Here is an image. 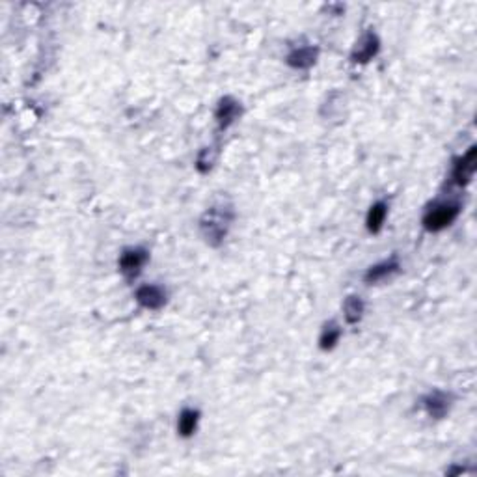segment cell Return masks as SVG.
<instances>
[{"label":"cell","mask_w":477,"mask_h":477,"mask_svg":"<svg viewBox=\"0 0 477 477\" xmlns=\"http://www.w3.org/2000/svg\"><path fill=\"white\" fill-rule=\"evenodd\" d=\"M233 220V211L229 207H211L204 215L199 226L204 232V237L211 245H220L227 235L229 224Z\"/></svg>","instance_id":"6da1fadb"},{"label":"cell","mask_w":477,"mask_h":477,"mask_svg":"<svg viewBox=\"0 0 477 477\" xmlns=\"http://www.w3.org/2000/svg\"><path fill=\"white\" fill-rule=\"evenodd\" d=\"M457 216H459V205L449 204V202H437L425 211L423 226L429 232H440L449 224H453Z\"/></svg>","instance_id":"7a4b0ae2"},{"label":"cell","mask_w":477,"mask_h":477,"mask_svg":"<svg viewBox=\"0 0 477 477\" xmlns=\"http://www.w3.org/2000/svg\"><path fill=\"white\" fill-rule=\"evenodd\" d=\"M149 254L146 248H127L119 256V271L129 280L137 278L144 265L148 263Z\"/></svg>","instance_id":"3957f363"},{"label":"cell","mask_w":477,"mask_h":477,"mask_svg":"<svg viewBox=\"0 0 477 477\" xmlns=\"http://www.w3.org/2000/svg\"><path fill=\"white\" fill-rule=\"evenodd\" d=\"M476 166H477V148L471 146L468 151H466L462 157H460L457 162H455L453 168V181L460 187H464L468 183L471 181V177L476 174Z\"/></svg>","instance_id":"277c9868"},{"label":"cell","mask_w":477,"mask_h":477,"mask_svg":"<svg viewBox=\"0 0 477 477\" xmlns=\"http://www.w3.org/2000/svg\"><path fill=\"white\" fill-rule=\"evenodd\" d=\"M241 112H243V108H241V103L235 97H222L215 112L216 123L220 127V131H226L227 127L233 126L238 119V116H241Z\"/></svg>","instance_id":"5b68a950"},{"label":"cell","mask_w":477,"mask_h":477,"mask_svg":"<svg viewBox=\"0 0 477 477\" xmlns=\"http://www.w3.org/2000/svg\"><path fill=\"white\" fill-rule=\"evenodd\" d=\"M381 49V41L377 38L375 32H365L360 40L356 41V45L352 49V62L365 63L370 62L371 58L377 56V52Z\"/></svg>","instance_id":"8992f818"},{"label":"cell","mask_w":477,"mask_h":477,"mask_svg":"<svg viewBox=\"0 0 477 477\" xmlns=\"http://www.w3.org/2000/svg\"><path fill=\"white\" fill-rule=\"evenodd\" d=\"M421 403H423V409H425V412L431 418L442 420L444 416L449 412V409H451V395L442 392V390H434L429 395H425Z\"/></svg>","instance_id":"52a82bcc"},{"label":"cell","mask_w":477,"mask_h":477,"mask_svg":"<svg viewBox=\"0 0 477 477\" xmlns=\"http://www.w3.org/2000/svg\"><path fill=\"white\" fill-rule=\"evenodd\" d=\"M137 301L148 310H160L166 304V291L160 285H142L137 291Z\"/></svg>","instance_id":"ba28073f"},{"label":"cell","mask_w":477,"mask_h":477,"mask_svg":"<svg viewBox=\"0 0 477 477\" xmlns=\"http://www.w3.org/2000/svg\"><path fill=\"white\" fill-rule=\"evenodd\" d=\"M317 47H296V49H293V51L289 52L287 63L295 69H310L313 63H315V60H317Z\"/></svg>","instance_id":"9c48e42d"},{"label":"cell","mask_w":477,"mask_h":477,"mask_svg":"<svg viewBox=\"0 0 477 477\" xmlns=\"http://www.w3.org/2000/svg\"><path fill=\"white\" fill-rule=\"evenodd\" d=\"M399 268H401L399 262L395 257H392V259H388V262H382L379 263V265H375V267L368 268V273H365V282H368V284L384 282V280L392 278L393 274H397Z\"/></svg>","instance_id":"30bf717a"},{"label":"cell","mask_w":477,"mask_h":477,"mask_svg":"<svg viewBox=\"0 0 477 477\" xmlns=\"http://www.w3.org/2000/svg\"><path fill=\"white\" fill-rule=\"evenodd\" d=\"M388 215V205L384 202H377L375 205H371L370 213H368V218H365V224H368V229L371 233H379L384 226V220H386Z\"/></svg>","instance_id":"8fae6325"},{"label":"cell","mask_w":477,"mask_h":477,"mask_svg":"<svg viewBox=\"0 0 477 477\" xmlns=\"http://www.w3.org/2000/svg\"><path fill=\"white\" fill-rule=\"evenodd\" d=\"M198 420H199V412L198 410L192 409H185L179 414V420H177V431L181 437H192L196 427H198Z\"/></svg>","instance_id":"7c38bea8"},{"label":"cell","mask_w":477,"mask_h":477,"mask_svg":"<svg viewBox=\"0 0 477 477\" xmlns=\"http://www.w3.org/2000/svg\"><path fill=\"white\" fill-rule=\"evenodd\" d=\"M364 301L360 298V296H349L345 301V306H343V310H345V319L347 323H358L360 319H362V315H364Z\"/></svg>","instance_id":"4fadbf2b"},{"label":"cell","mask_w":477,"mask_h":477,"mask_svg":"<svg viewBox=\"0 0 477 477\" xmlns=\"http://www.w3.org/2000/svg\"><path fill=\"white\" fill-rule=\"evenodd\" d=\"M341 338V328L335 323H326L324 324L323 332H321V338H319V343H321V349L323 351H330L334 349L335 343L340 341Z\"/></svg>","instance_id":"5bb4252c"},{"label":"cell","mask_w":477,"mask_h":477,"mask_svg":"<svg viewBox=\"0 0 477 477\" xmlns=\"http://www.w3.org/2000/svg\"><path fill=\"white\" fill-rule=\"evenodd\" d=\"M213 162H215V153H213V149L211 148H205L199 151L198 155V160H196V166H198L199 172H209L211 166H213Z\"/></svg>","instance_id":"9a60e30c"}]
</instances>
